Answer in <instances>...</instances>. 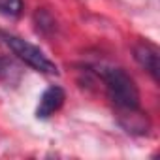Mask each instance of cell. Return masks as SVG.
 Listing matches in <instances>:
<instances>
[{"instance_id":"cell-1","label":"cell","mask_w":160,"mask_h":160,"mask_svg":"<svg viewBox=\"0 0 160 160\" xmlns=\"http://www.w3.org/2000/svg\"><path fill=\"white\" fill-rule=\"evenodd\" d=\"M98 73L104 79L108 91V98L115 108L124 113H132L139 109V91L134 79L121 68H100Z\"/></svg>"},{"instance_id":"cell-2","label":"cell","mask_w":160,"mask_h":160,"mask_svg":"<svg viewBox=\"0 0 160 160\" xmlns=\"http://www.w3.org/2000/svg\"><path fill=\"white\" fill-rule=\"evenodd\" d=\"M0 38H2V42L25 62L28 64L32 70L36 72H42V73H58V68L53 60L47 58V55L36 47L34 43L19 38V36H13V34H8V32H2L0 30Z\"/></svg>"},{"instance_id":"cell-3","label":"cell","mask_w":160,"mask_h":160,"mask_svg":"<svg viewBox=\"0 0 160 160\" xmlns=\"http://www.w3.org/2000/svg\"><path fill=\"white\" fill-rule=\"evenodd\" d=\"M134 58L136 62L149 72V75L158 83V77H160V55L156 45L149 43V42H139L134 47Z\"/></svg>"},{"instance_id":"cell-4","label":"cell","mask_w":160,"mask_h":160,"mask_svg":"<svg viewBox=\"0 0 160 160\" xmlns=\"http://www.w3.org/2000/svg\"><path fill=\"white\" fill-rule=\"evenodd\" d=\"M64 100H66V94L60 87L45 89V92L40 96V104L36 108V117L38 119H49L55 111H58L62 108Z\"/></svg>"},{"instance_id":"cell-5","label":"cell","mask_w":160,"mask_h":160,"mask_svg":"<svg viewBox=\"0 0 160 160\" xmlns=\"http://www.w3.org/2000/svg\"><path fill=\"white\" fill-rule=\"evenodd\" d=\"M19 68L8 60V58H2L0 57V83H6V85H12L15 81H19Z\"/></svg>"},{"instance_id":"cell-6","label":"cell","mask_w":160,"mask_h":160,"mask_svg":"<svg viewBox=\"0 0 160 160\" xmlns=\"http://www.w3.org/2000/svg\"><path fill=\"white\" fill-rule=\"evenodd\" d=\"M23 12V0H0V15L15 19Z\"/></svg>"}]
</instances>
